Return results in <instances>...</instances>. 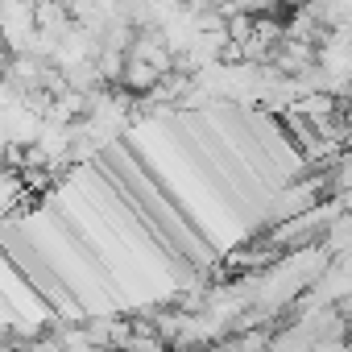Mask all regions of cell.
<instances>
[{"label": "cell", "instance_id": "cell-1", "mask_svg": "<svg viewBox=\"0 0 352 352\" xmlns=\"http://www.w3.org/2000/svg\"><path fill=\"white\" fill-rule=\"evenodd\" d=\"M157 79H162V71H157L153 63H145V58H129V63H124V75H120V87L133 91V96H149V91L157 87Z\"/></svg>", "mask_w": 352, "mask_h": 352}, {"label": "cell", "instance_id": "cell-2", "mask_svg": "<svg viewBox=\"0 0 352 352\" xmlns=\"http://www.w3.org/2000/svg\"><path fill=\"white\" fill-rule=\"evenodd\" d=\"M282 5H286V9H298V5H307V0H282Z\"/></svg>", "mask_w": 352, "mask_h": 352}, {"label": "cell", "instance_id": "cell-3", "mask_svg": "<svg viewBox=\"0 0 352 352\" xmlns=\"http://www.w3.org/2000/svg\"><path fill=\"white\" fill-rule=\"evenodd\" d=\"M348 104H352V87H348Z\"/></svg>", "mask_w": 352, "mask_h": 352}]
</instances>
